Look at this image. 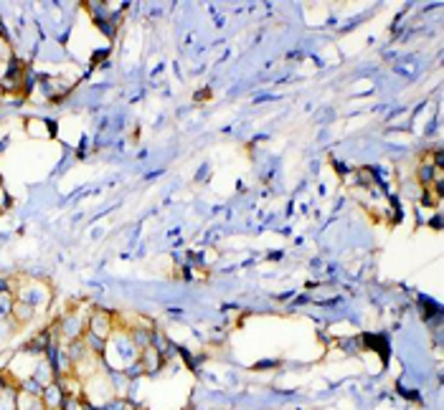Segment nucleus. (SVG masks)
Masks as SVG:
<instances>
[{"label": "nucleus", "mask_w": 444, "mask_h": 410, "mask_svg": "<svg viewBox=\"0 0 444 410\" xmlns=\"http://www.w3.org/2000/svg\"><path fill=\"white\" fill-rule=\"evenodd\" d=\"M140 359V350L135 347L127 330H114L112 337L104 344L102 362L107 370H127V367Z\"/></svg>", "instance_id": "obj_1"}, {"label": "nucleus", "mask_w": 444, "mask_h": 410, "mask_svg": "<svg viewBox=\"0 0 444 410\" xmlns=\"http://www.w3.org/2000/svg\"><path fill=\"white\" fill-rule=\"evenodd\" d=\"M13 299L18 301H26L31 307L36 309L38 314H44L49 304H51L53 294L51 289L41 281H18V286H13Z\"/></svg>", "instance_id": "obj_2"}, {"label": "nucleus", "mask_w": 444, "mask_h": 410, "mask_svg": "<svg viewBox=\"0 0 444 410\" xmlns=\"http://www.w3.org/2000/svg\"><path fill=\"white\" fill-rule=\"evenodd\" d=\"M87 322H89V314H84L82 309H74V312L61 314V319L56 322L53 332H56L59 342H74V339H82L84 335H87Z\"/></svg>", "instance_id": "obj_3"}, {"label": "nucleus", "mask_w": 444, "mask_h": 410, "mask_svg": "<svg viewBox=\"0 0 444 410\" xmlns=\"http://www.w3.org/2000/svg\"><path fill=\"white\" fill-rule=\"evenodd\" d=\"M114 330H117V319H114V314L104 312V309H94V312L89 314V322H87L89 335H94V337H99V339L107 342Z\"/></svg>", "instance_id": "obj_4"}, {"label": "nucleus", "mask_w": 444, "mask_h": 410, "mask_svg": "<svg viewBox=\"0 0 444 410\" xmlns=\"http://www.w3.org/2000/svg\"><path fill=\"white\" fill-rule=\"evenodd\" d=\"M41 400H44L46 410H61L64 403H67V395L61 393L59 382H51V385H46L44 393H41Z\"/></svg>", "instance_id": "obj_5"}, {"label": "nucleus", "mask_w": 444, "mask_h": 410, "mask_svg": "<svg viewBox=\"0 0 444 410\" xmlns=\"http://www.w3.org/2000/svg\"><path fill=\"white\" fill-rule=\"evenodd\" d=\"M38 317V312L31 304H26V301H13V309H10V319H13L18 327H26V324H31L33 319Z\"/></svg>", "instance_id": "obj_6"}, {"label": "nucleus", "mask_w": 444, "mask_h": 410, "mask_svg": "<svg viewBox=\"0 0 444 410\" xmlns=\"http://www.w3.org/2000/svg\"><path fill=\"white\" fill-rule=\"evenodd\" d=\"M140 365H142V370L148 375H153V373H157L160 367L165 365V359H163V355L150 344V347H145V350H140Z\"/></svg>", "instance_id": "obj_7"}, {"label": "nucleus", "mask_w": 444, "mask_h": 410, "mask_svg": "<svg viewBox=\"0 0 444 410\" xmlns=\"http://www.w3.org/2000/svg\"><path fill=\"white\" fill-rule=\"evenodd\" d=\"M18 330H21V327H18L10 317H3V319H0V350H6L8 344L13 342Z\"/></svg>", "instance_id": "obj_8"}, {"label": "nucleus", "mask_w": 444, "mask_h": 410, "mask_svg": "<svg viewBox=\"0 0 444 410\" xmlns=\"http://www.w3.org/2000/svg\"><path fill=\"white\" fill-rule=\"evenodd\" d=\"M26 130H28L31 137H51L53 134V127L51 122H46V119H36V117H31L26 119Z\"/></svg>", "instance_id": "obj_9"}, {"label": "nucleus", "mask_w": 444, "mask_h": 410, "mask_svg": "<svg viewBox=\"0 0 444 410\" xmlns=\"http://www.w3.org/2000/svg\"><path fill=\"white\" fill-rule=\"evenodd\" d=\"M0 294H13V284L8 278H0Z\"/></svg>", "instance_id": "obj_10"}]
</instances>
